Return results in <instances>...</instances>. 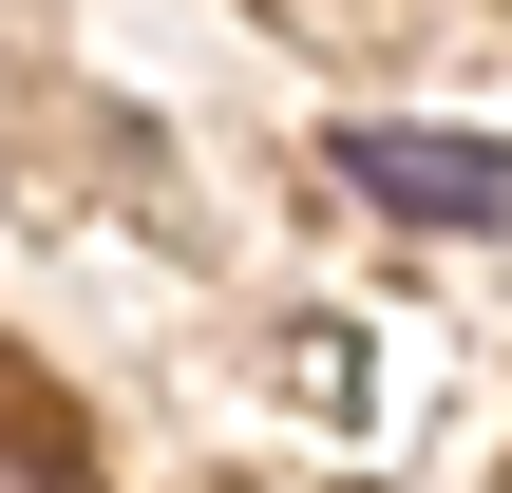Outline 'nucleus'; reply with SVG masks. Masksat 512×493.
<instances>
[{"label": "nucleus", "instance_id": "2", "mask_svg": "<svg viewBox=\"0 0 512 493\" xmlns=\"http://www.w3.org/2000/svg\"><path fill=\"white\" fill-rule=\"evenodd\" d=\"M0 493H95V456H76V418L38 399V418H0Z\"/></svg>", "mask_w": 512, "mask_h": 493}, {"label": "nucleus", "instance_id": "1", "mask_svg": "<svg viewBox=\"0 0 512 493\" xmlns=\"http://www.w3.org/2000/svg\"><path fill=\"white\" fill-rule=\"evenodd\" d=\"M342 190L399 209V228H512V152L494 133H437V114H361L342 133Z\"/></svg>", "mask_w": 512, "mask_h": 493}]
</instances>
